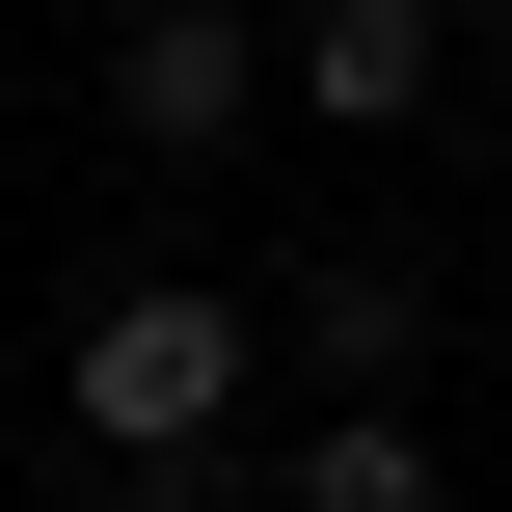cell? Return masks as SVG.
Returning <instances> with one entry per match:
<instances>
[{"label":"cell","instance_id":"6da1fadb","mask_svg":"<svg viewBox=\"0 0 512 512\" xmlns=\"http://www.w3.org/2000/svg\"><path fill=\"white\" fill-rule=\"evenodd\" d=\"M243 297H189V270H135V297H81V459H216V405H243Z\"/></svg>","mask_w":512,"mask_h":512},{"label":"cell","instance_id":"7a4b0ae2","mask_svg":"<svg viewBox=\"0 0 512 512\" xmlns=\"http://www.w3.org/2000/svg\"><path fill=\"white\" fill-rule=\"evenodd\" d=\"M243 108H270V54H243V0H135V27H108V135H135V162H216Z\"/></svg>","mask_w":512,"mask_h":512},{"label":"cell","instance_id":"3957f363","mask_svg":"<svg viewBox=\"0 0 512 512\" xmlns=\"http://www.w3.org/2000/svg\"><path fill=\"white\" fill-rule=\"evenodd\" d=\"M432 54H459V0H297V108H324V135H405Z\"/></svg>","mask_w":512,"mask_h":512},{"label":"cell","instance_id":"277c9868","mask_svg":"<svg viewBox=\"0 0 512 512\" xmlns=\"http://www.w3.org/2000/svg\"><path fill=\"white\" fill-rule=\"evenodd\" d=\"M297 512H432V432H405V405H324V432H297Z\"/></svg>","mask_w":512,"mask_h":512},{"label":"cell","instance_id":"5b68a950","mask_svg":"<svg viewBox=\"0 0 512 512\" xmlns=\"http://www.w3.org/2000/svg\"><path fill=\"white\" fill-rule=\"evenodd\" d=\"M405 324H432V297H405L378 243H351V270H297V351H324V378H405Z\"/></svg>","mask_w":512,"mask_h":512}]
</instances>
